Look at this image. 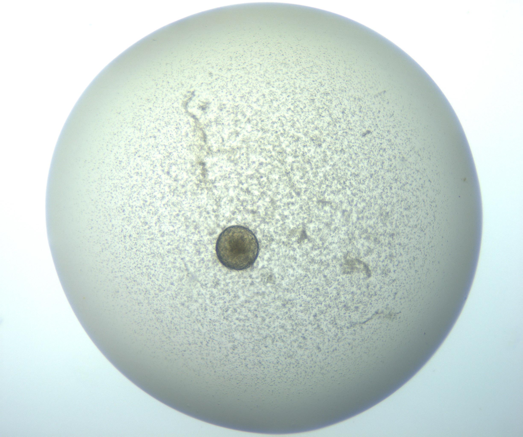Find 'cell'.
<instances>
[{
  "label": "cell",
  "mask_w": 523,
  "mask_h": 437,
  "mask_svg": "<svg viewBox=\"0 0 523 437\" xmlns=\"http://www.w3.org/2000/svg\"><path fill=\"white\" fill-rule=\"evenodd\" d=\"M259 245L254 234L248 228L232 226L220 234L216 244V253L220 262L226 268L243 270L256 260Z\"/></svg>",
  "instance_id": "6da1fadb"
}]
</instances>
